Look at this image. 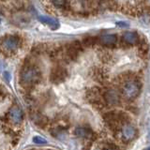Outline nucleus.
Masks as SVG:
<instances>
[{
	"label": "nucleus",
	"mask_w": 150,
	"mask_h": 150,
	"mask_svg": "<svg viewBox=\"0 0 150 150\" xmlns=\"http://www.w3.org/2000/svg\"><path fill=\"white\" fill-rule=\"evenodd\" d=\"M0 22H1V21H0Z\"/></svg>",
	"instance_id": "24"
},
{
	"label": "nucleus",
	"mask_w": 150,
	"mask_h": 150,
	"mask_svg": "<svg viewBox=\"0 0 150 150\" xmlns=\"http://www.w3.org/2000/svg\"><path fill=\"white\" fill-rule=\"evenodd\" d=\"M147 149H150V147H148V148H147Z\"/></svg>",
	"instance_id": "23"
},
{
	"label": "nucleus",
	"mask_w": 150,
	"mask_h": 150,
	"mask_svg": "<svg viewBox=\"0 0 150 150\" xmlns=\"http://www.w3.org/2000/svg\"><path fill=\"white\" fill-rule=\"evenodd\" d=\"M41 79V72L40 69L35 65L26 64L22 68L20 75H19V82L21 86L26 88H31L40 83Z\"/></svg>",
	"instance_id": "1"
},
{
	"label": "nucleus",
	"mask_w": 150,
	"mask_h": 150,
	"mask_svg": "<svg viewBox=\"0 0 150 150\" xmlns=\"http://www.w3.org/2000/svg\"><path fill=\"white\" fill-rule=\"evenodd\" d=\"M100 41L104 46H115L117 42V37L114 34H107L100 37Z\"/></svg>",
	"instance_id": "11"
},
{
	"label": "nucleus",
	"mask_w": 150,
	"mask_h": 150,
	"mask_svg": "<svg viewBox=\"0 0 150 150\" xmlns=\"http://www.w3.org/2000/svg\"><path fill=\"white\" fill-rule=\"evenodd\" d=\"M138 45H139V54L141 55H143L144 57H145V55H147L149 53L148 44L146 43L145 40H139Z\"/></svg>",
	"instance_id": "16"
},
{
	"label": "nucleus",
	"mask_w": 150,
	"mask_h": 150,
	"mask_svg": "<svg viewBox=\"0 0 150 150\" xmlns=\"http://www.w3.org/2000/svg\"><path fill=\"white\" fill-rule=\"evenodd\" d=\"M32 119L36 123V125L40 127V128H44V127L47 125V123H48L47 117H45L44 115H42L40 114H38V112L32 116Z\"/></svg>",
	"instance_id": "14"
},
{
	"label": "nucleus",
	"mask_w": 150,
	"mask_h": 150,
	"mask_svg": "<svg viewBox=\"0 0 150 150\" xmlns=\"http://www.w3.org/2000/svg\"><path fill=\"white\" fill-rule=\"evenodd\" d=\"M122 91L126 98H135L139 96L141 92V83L134 79H126L123 82V86H122Z\"/></svg>",
	"instance_id": "4"
},
{
	"label": "nucleus",
	"mask_w": 150,
	"mask_h": 150,
	"mask_svg": "<svg viewBox=\"0 0 150 150\" xmlns=\"http://www.w3.org/2000/svg\"><path fill=\"white\" fill-rule=\"evenodd\" d=\"M119 131H120L121 140L125 143L131 142V141L135 139L136 135H137L136 129L131 124H129V122L122 125Z\"/></svg>",
	"instance_id": "5"
},
{
	"label": "nucleus",
	"mask_w": 150,
	"mask_h": 150,
	"mask_svg": "<svg viewBox=\"0 0 150 150\" xmlns=\"http://www.w3.org/2000/svg\"><path fill=\"white\" fill-rule=\"evenodd\" d=\"M4 76H5V78H6V80H7L8 82L11 81V73H9V72L5 71L4 72Z\"/></svg>",
	"instance_id": "20"
},
{
	"label": "nucleus",
	"mask_w": 150,
	"mask_h": 150,
	"mask_svg": "<svg viewBox=\"0 0 150 150\" xmlns=\"http://www.w3.org/2000/svg\"><path fill=\"white\" fill-rule=\"evenodd\" d=\"M51 2L53 3V5L56 8H58V9L68 11L69 8H70L69 0H51Z\"/></svg>",
	"instance_id": "13"
},
{
	"label": "nucleus",
	"mask_w": 150,
	"mask_h": 150,
	"mask_svg": "<svg viewBox=\"0 0 150 150\" xmlns=\"http://www.w3.org/2000/svg\"><path fill=\"white\" fill-rule=\"evenodd\" d=\"M68 70L65 68L57 66L52 69L50 74V81L53 83H61L68 78Z\"/></svg>",
	"instance_id": "6"
},
{
	"label": "nucleus",
	"mask_w": 150,
	"mask_h": 150,
	"mask_svg": "<svg viewBox=\"0 0 150 150\" xmlns=\"http://www.w3.org/2000/svg\"><path fill=\"white\" fill-rule=\"evenodd\" d=\"M149 137H150V130H149Z\"/></svg>",
	"instance_id": "22"
},
{
	"label": "nucleus",
	"mask_w": 150,
	"mask_h": 150,
	"mask_svg": "<svg viewBox=\"0 0 150 150\" xmlns=\"http://www.w3.org/2000/svg\"><path fill=\"white\" fill-rule=\"evenodd\" d=\"M8 114L9 119H11L14 124H19L23 121V111L19 107L13 106L12 108L9 109Z\"/></svg>",
	"instance_id": "8"
},
{
	"label": "nucleus",
	"mask_w": 150,
	"mask_h": 150,
	"mask_svg": "<svg viewBox=\"0 0 150 150\" xmlns=\"http://www.w3.org/2000/svg\"><path fill=\"white\" fill-rule=\"evenodd\" d=\"M20 43V39L14 35H7L0 39V52L5 55H12L16 51Z\"/></svg>",
	"instance_id": "3"
},
{
	"label": "nucleus",
	"mask_w": 150,
	"mask_h": 150,
	"mask_svg": "<svg viewBox=\"0 0 150 150\" xmlns=\"http://www.w3.org/2000/svg\"><path fill=\"white\" fill-rule=\"evenodd\" d=\"M104 101L109 105H117L121 101L120 93L115 89H108L103 94Z\"/></svg>",
	"instance_id": "7"
},
{
	"label": "nucleus",
	"mask_w": 150,
	"mask_h": 150,
	"mask_svg": "<svg viewBox=\"0 0 150 150\" xmlns=\"http://www.w3.org/2000/svg\"><path fill=\"white\" fill-rule=\"evenodd\" d=\"M107 127L112 131L120 130L121 127L123 124L129 122V116L125 112H109L103 115Z\"/></svg>",
	"instance_id": "2"
},
{
	"label": "nucleus",
	"mask_w": 150,
	"mask_h": 150,
	"mask_svg": "<svg viewBox=\"0 0 150 150\" xmlns=\"http://www.w3.org/2000/svg\"><path fill=\"white\" fill-rule=\"evenodd\" d=\"M2 69H3V64H2L1 61H0V71L2 70Z\"/></svg>",
	"instance_id": "21"
},
{
	"label": "nucleus",
	"mask_w": 150,
	"mask_h": 150,
	"mask_svg": "<svg viewBox=\"0 0 150 150\" xmlns=\"http://www.w3.org/2000/svg\"><path fill=\"white\" fill-rule=\"evenodd\" d=\"M123 40L129 45H135V44H138L140 39H139V35L137 32L127 31L123 34Z\"/></svg>",
	"instance_id": "10"
},
{
	"label": "nucleus",
	"mask_w": 150,
	"mask_h": 150,
	"mask_svg": "<svg viewBox=\"0 0 150 150\" xmlns=\"http://www.w3.org/2000/svg\"><path fill=\"white\" fill-rule=\"evenodd\" d=\"M97 42V39L95 37H86L83 40V45L84 47H91L94 46Z\"/></svg>",
	"instance_id": "17"
},
{
	"label": "nucleus",
	"mask_w": 150,
	"mask_h": 150,
	"mask_svg": "<svg viewBox=\"0 0 150 150\" xmlns=\"http://www.w3.org/2000/svg\"><path fill=\"white\" fill-rule=\"evenodd\" d=\"M33 142L37 144H45L47 143V141L44 138L40 137V136H35V137L33 138Z\"/></svg>",
	"instance_id": "18"
},
{
	"label": "nucleus",
	"mask_w": 150,
	"mask_h": 150,
	"mask_svg": "<svg viewBox=\"0 0 150 150\" xmlns=\"http://www.w3.org/2000/svg\"><path fill=\"white\" fill-rule=\"evenodd\" d=\"M93 75H94V79L96 80L97 82L98 83H104L107 79L106 76V73L103 69H96L95 70L93 71Z\"/></svg>",
	"instance_id": "15"
},
{
	"label": "nucleus",
	"mask_w": 150,
	"mask_h": 150,
	"mask_svg": "<svg viewBox=\"0 0 150 150\" xmlns=\"http://www.w3.org/2000/svg\"><path fill=\"white\" fill-rule=\"evenodd\" d=\"M39 20H40L42 23H44V25H49V26L52 28V29H56V28H58L59 23H58V21L56 20V19H54V18L40 15V16H39Z\"/></svg>",
	"instance_id": "12"
},
{
	"label": "nucleus",
	"mask_w": 150,
	"mask_h": 150,
	"mask_svg": "<svg viewBox=\"0 0 150 150\" xmlns=\"http://www.w3.org/2000/svg\"><path fill=\"white\" fill-rule=\"evenodd\" d=\"M74 134L79 138L83 139H93L94 137V131L90 128H86V127H78L75 129Z\"/></svg>",
	"instance_id": "9"
},
{
	"label": "nucleus",
	"mask_w": 150,
	"mask_h": 150,
	"mask_svg": "<svg viewBox=\"0 0 150 150\" xmlns=\"http://www.w3.org/2000/svg\"><path fill=\"white\" fill-rule=\"evenodd\" d=\"M116 26L118 27H121V28H125V27H129V25L127 22H124V21H120V22H116Z\"/></svg>",
	"instance_id": "19"
}]
</instances>
